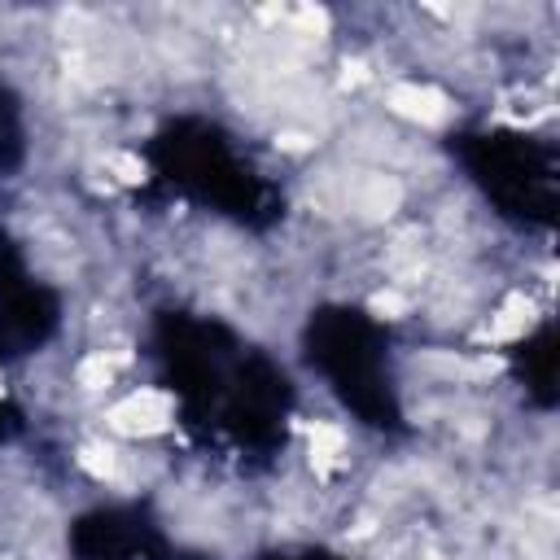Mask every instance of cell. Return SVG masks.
Segmentation results:
<instances>
[{
    "label": "cell",
    "instance_id": "obj_1",
    "mask_svg": "<svg viewBox=\"0 0 560 560\" xmlns=\"http://www.w3.org/2000/svg\"><path fill=\"white\" fill-rule=\"evenodd\" d=\"M144 359L197 451L236 472H267L284 459L298 385L267 346L223 315L158 306L144 328Z\"/></svg>",
    "mask_w": 560,
    "mask_h": 560
},
{
    "label": "cell",
    "instance_id": "obj_2",
    "mask_svg": "<svg viewBox=\"0 0 560 560\" xmlns=\"http://www.w3.org/2000/svg\"><path fill=\"white\" fill-rule=\"evenodd\" d=\"M140 201L149 206H192L241 232H271L284 223L289 192L280 175L219 118L184 109L162 118L140 140Z\"/></svg>",
    "mask_w": 560,
    "mask_h": 560
},
{
    "label": "cell",
    "instance_id": "obj_3",
    "mask_svg": "<svg viewBox=\"0 0 560 560\" xmlns=\"http://www.w3.org/2000/svg\"><path fill=\"white\" fill-rule=\"evenodd\" d=\"M302 363L324 381L332 402L376 438H407L394 332L359 302H315L298 328Z\"/></svg>",
    "mask_w": 560,
    "mask_h": 560
},
{
    "label": "cell",
    "instance_id": "obj_4",
    "mask_svg": "<svg viewBox=\"0 0 560 560\" xmlns=\"http://www.w3.org/2000/svg\"><path fill=\"white\" fill-rule=\"evenodd\" d=\"M442 149L477 188V197L494 210V219L529 236L556 232L560 144L551 136L503 122H472V127H451Z\"/></svg>",
    "mask_w": 560,
    "mask_h": 560
},
{
    "label": "cell",
    "instance_id": "obj_5",
    "mask_svg": "<svg viewBox=\"0 0 560 560\" xmlns=\"http://www.w3.org/2000/svg\"><path fill=\"white\" fill-rule=\"evenodd\" d=\"M70 560H206L179 547L149 503H96L66 529Z\"/></svg>",
    "mask_w": 560,
    "mask_h": 560
},
{
    "label": "cell",
    "instance_id": "obj_6",
    "mask_svg": "<svg viewBox=\"0 0 560 560\" xmlns=\"http://www.w3.org/2000/svg\"><path fill=\"white\" fill-rule=\"evenodd\" d=\"M61 293L35 276L22 245L0 236V368L39 354L61 332Z\"/></svg>",
    "mask_w": 560,
    "mask_h": 560
},
{
    "label": "cell",
    "instance_id": "obj_7",
    "mask_svg": "<svg viewBox=\"0 0 560 560\" xmlns=\"http://www.w3.org/2000/svg\"><path fill=\"white\" fill-rule=\"evenodd\" d=\"M508 376H512V385L521 389V398L534 411H542V416L556 411V402H560V385H556L560 346H556V319L551 315L538 319L525 337H516L508 346Z\"/></svg>",
    "mask_w": 560,
    "mask_h": 560
},
{
    "label": "cell",
    "instance_id": "obj_8",
    "mask_svg": "<svg viewBox=\"0 0 560 560\" xmlns=\"http://www.w3.org/2000/svg\"><path fill=\"white\" fill-rule=\"evenodd\" d=\"M31 149V127H26V105L22 96L0 79V184L13 179L26 166Z\"/></svg>",
    "mask_w": 560,
    "mask_h": 560
},
{
    "label": "cell",
    "instance_id": "obj_9",
    "mask_svg": "<svg viewBox=\"0 0 560 560\" xmlns=\"http://www.w3.org/2000/svg\"><path fill=\"white\" fill-rule=\"evenodd\" d=\"M254 560H350L332 547H315V542H289V547H262Z\"/></svg>",
    "mask_w": 560,
    "mask_h": 560
},
{
    "label": "cell",
    "instance_id": "obj_10",
    "mask_svg": "<svg viewBox=\"0 0 560 560\" xmlns=\"http://www.w3.org/2000/svg\"><path fill=\"white\" fill-rule=\"evenodd\" d=\"M22 424H26V420H22V407L0 394V446H9V442L22 433Z\"/></svg>",
    "mask_w": 560,
    "mask_h": 560
}]
</instances>
